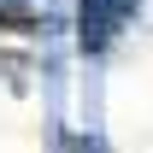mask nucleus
Listing matches in <instances>:
<instances>
[{
	"label": "nucleus",
	"instance_id": "nucleus-1",
	"mask_svg": "<svg viewBox=\"0 0 153 153\" xmlns=\"http://www.w3.org/2000/svg\"><path fill=\"white\" fill-rule=\"evenodd\" d=\"M124 12H130V0H82V41H94V47L112 41Z\"/></svg>",
	"mask_w": 153,
	"mask_h": 153
}]
</instances>
